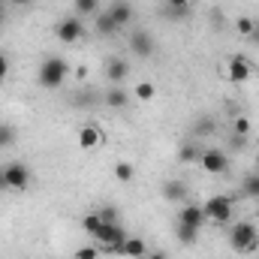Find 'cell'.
<instances>
[{
  "instance_id": "cell-26",
  "label": "cell",
  "mask_w": 259,
  "mask_h": 259,
  "mask_svg": "<svg viewBox=\"0 0 259 259\" xmlns=\"http://www.w3.org/2000/svg\"><path fill=\"white\" fill-rule=\"evenodd\" d=\"M214 133V121L211 118H199L193 124V136H211Z\"/></svg>"
},
{
  "instance_id": "cell-38",
  "label": "cell",
  "mask_w": 259,
  "mask_h": 259,
  "mask_svg": "<svg viewBox=\"0 0 259 259\" xmlns=\"http://www.w3.org/2000/svg\"><path fill=\"white\" fill-rule=\"evenodd\" d=\"M0 190H6V178H3V166H0Z\"/></svg>"
},
{
  "instance_id": "cell-24",
  "label": "cell",
  "mask_w": 259,
  "mask_h": 259,
  "mask_svg": "<svg viewBox=\"0 0 259 259\" xmlns=\"http://www.w3.org/2000/svg\"><path fill=\"white\" fill-rule=\"evenodd\" d=\"M235 30H238L241 36H247V39H250V33L256 30V21H253V18H247V15H241V18L235 21Z\"/></svg>"
},
{
  "instance_id": "cell-4",
  "label": "cell",
  "mask_w": 259,
  "mask_h": 259,
  "mask_svg": "<svg viewBox=\"0 0 259 259\" xmlns=\"http://www.w3.org/2000/svg\"><path fill=\"white\" fill-rule=\"evenodd\" d=\"M3 178H6V190H27L33 175H30L27 163L12 160V163H6V166H3Z\"/></svg>"
},
{
  "instance_id": "cell-3",
  "label": "cell",
  "mask_w": 259,
  "mask_h": 259,
  "mask_svg": "<svg viewBox=\"0 0 259 259\" xmlns=\"http://www.w3.org/2000/svg\"><path fill=\"white\" fill-rule=\"evenodd\" d=\"M199 166H202V172H208V175H226V172H229V154L220 151V148H205V151L199 154Z\"/></svg>"
},
{
  "instance_id": "cell-25",
  "label": "cell",
  "mask_w": 259,
  "mask_h": 259,
  "mask_svg": "<svg viewBox=\"0 0 259 259\" xmlns=\"http://www.w3.org/2000/svg\"><path fill=\"white\" fill-rule=\"evenodd\" d=\"M232 133H235V136H250V118H247V115H238V118L232 121Z\"/></svg>"
},
{
  "instance_id": "cell-12",
  "label": "cell",
  "mask_w": 259,
  "mask_h": 259,
  "mask_svg": "<svg viewBox=\"0 0 259 259\" xmlns=\"http://www.w3.org/2000/svg\"><path fill=\"white\" fill-rule=\"evenodd\" d=\"M187 184L181 181V178H169L166 184H163V196L169 199V202H187Z\"/></svg>"
},
{
  "instance_id": "cell-19",
  "label": "cell",
  "mask_w": 259,
  "mask_h": 259,
  "mask_svg": "<svg viewBox=\"0 0 259 259\" xmlns=\"http://www.w3.org/2000/svg\"><path fill=\"white\" fill-rule=\"evenodd\" d=\"M115 178H118L121 184H130V181L136 178V166H133V163H127V160L115 163Z\"/></svg>"
},
{
  "instance_id": "cell-22",
  "label": "cell",
  "mask_w": 259,
  "mask_h": 259,
  "mask_svg": "<svg viewBox=\"0 0 259 259\" xmlns=\"http://www.w3.org/2000/svg\"><path fill=\"white\" fill-rule=\"evenodd\" d=\"M241 193L247 196V199H259V172H253V175H247V178H244Z\"/></svg>"
},
{
  "instance_id": "cell-5",
  "label": "cell",
  "mask_w": 259,
  "mask_h": 259,
  "mask_svg": "<svg viewBox=\"0 0 259 259\" xmlns=\"http://www.w3.org/2000/svg\"><path fill=\"white\" fill-rule=\"evenodd\" d=\"M202 211H205V217L211 220V223H229L232 220V199L229 196H211L205 205H202Z\"/></svg>"
},
{
  "instance_id": "cell-32",
  "label": "cell",
  "mask_w": 259,
  "mask_h": 259,
  "mask_svg": "<svg viewBox=\"0 0 259 259\" xmlns=\"http://www.w3.org/2000/svg\"><path fill=\"white\" fill-rule=\"evenodd\" d=\"M190 9H169V18H187Z\"/></svg>"
},
{
  "instance_id": "cell-40",
  "label": "cell",
  "mask_w": 259,
  "mask_h": 259,
  "mask_svg": "<svg viewBox=\"0 0 259 259\" xmlns=\"http://www.w3.org/2000/svg\"><path fill=\"white\" fill-rule=\"evenodd\" d=\"M0 3H3V0H0Z\"/></svg>"
},
{
  "instance_id": "cell-7",
  "label": "cell",
  "mask_w": 259,
  "mask_h": 259,
  "mask_svg": "<svg viewBox=\"0 0 259 259\" xmlns=\"http://www.w3.org/2000/svg\"><path fill=\"white\" fill-rule=\"evenodd\" d=\"M226 75H229V81L244 84V81H250V75H253V64H250L244 55H232L229 64H226Z\"/></svg>"
},
{
  "instance_id": "cell-8",
  "label": "cell",
  "mask_w": 259,
  "mask_h": 259,
  "mask_svg": "<svg viewBox=\"0 0 259 259\" xmlns=\"http://www.w3.org/2000/svg\"><path fill=\"white\" fill-rule=\"evenodd\" d=\"M154 36L148 33V30H133L130 33V52L136 55V58H151L154 55Z\"/></svg>"
},
{
  "instance_id": "cell-20",
  "label": "cell",
  "mask_w": 259,
  "mask_h": 259,
  "mask_svg": "<svg viewBox=\"0 0 259 259\" xmlns=\"http://www.w3.org/2000/svg\"><path fill=\"white\" fill-rule=\"evenodd\" d=\"M72 6H75V15H78V18L100 12V0H72Z\"/></svg>"
},
{
  "instance_id": "cell-28",
  "label": "cell",
  "mask_w": 259,
  "mask_h": 259,
  "mask_svg": "<svg viewBox=\"0 0 259 259\" xmlns=\"http://www.w3.org/2000/svg\"><path fill=\"white\" fill-rule=\"evenodd\" d=\"M100 217H103V223H118V208L115 205H106L103 211H97Z\"/></svg>"
},
{
  "instance_id": "cell-10",
  "label": "cell",
  "mask_w": 259,
  "mask_h": 259,
  "mask_svg": "<svg viewBox=\"0 0 259 259\" xmlns=\"http://www.w3.org/2000/svg\"><path fill=\"white\" fill-rule=\"evenodd\" d=\"M130 75V64L124 58H106V81H112V84H118V81H124Z\"/></svg>"
},
{
  "instance_id": "cell-11",
  "label": "cell",
  "mask_w": 259,
  "mask_h": 259,
  "mask_svg": "<svg viewBox=\"0 0 259 259\" xmlns=\"http://www.w3.org/2000/svg\"><path fill=\"white\" fill-rule=\"evenodd\" d=\"M100 142H103V130L97 127V124H84V127L78 130V148L81 151H94Z\"/></svg>"
},
{
  "instance_id": "cell-27",
  "label": "cell",
  "mask_w": 259,
  "mask_h": 259,
  "mask_svg": "<svg viewBox=\"0 0 259 259\" xmlns=\"http://www.w3.org/2000/svg\"><path fill=\"white\" fill-rule=\"evenodd\" d=\"M15 142V130L6 127V124H0V148H9Z\"/></svg>"
},
{
  "instance_id": "cell-6",
  "label": "cell",
  "mask_w": 259,
  "mask_h": 259,
  "mask_svg": "<svg viewBox=\"0 0 259 259\" xmlns=\"http://www.w3.org/2000/svg\"><path fill=\"white\" fill-rule=\"evenodd\" d=\"M55 36L64 42V46H72V42H78L81 36H84V21L78 18V15H66L58 21V27H55Z\"/></svg>"
},
{
  "instance_id": "cell-34",
  "label": "cell",
  "mask_w": 259,
  "mask_h": 259,
  "mask_svg": "<svg viewBox=\"0 0 259 259\" xmlns=\"http://www.w3.org/2000/svg\"><path fill=\"white\" fill-rule=\"evenodd\" d=\"M75 78H78V81H84V78H88V69H84V66H78V69H75Z\"/></svg>"
},
{
  "instance_id": "cell-2",
  "label": "cell",
  "mask_w": 259,
  "mask_h": 259,
  "mask_svg": "<svg viewBox=\"0 0 259 259\" xmlns=\"http://www.w3.org/2000/svg\"><path fill=\"white\" fill-rule=\"evenodd\" d=\"M229 244L235 253H256L259 250V232L250 220H241L229 229Z\"/></svg>"
},
{
  "instance_id": "cell-9",
  "label": "cell",
  "mask_w": 259,
  "mask_h": 259,
  "mask_svg": "<svg viewBox=\"0 0 259 259\" xmlns=\"http://www.w3.org/2000/svg\"><path fill=\"white\" fill-rule=\"evenodd\" d=\"M178 223H181V226H190V229H202V226L208 223V217H205L202 205H190V202H184L181 211H178Z\"/></svg>"
},
{
  "instance_id": "cell-31",
  "label": "cell",
  "mask_w": 259,
  "mask_h": 259,
  "mask_svg": "<svg viewBox=\"0 0 259 259\" xmlns=\"http://www.w3.org/2000/svg\"><path fill=\"white\" fill-rule=\"evenodd\" d=\"M169 9H190V0H166Z\"/></svg>"
},
{
  "instance_id": "cell-1",
  "label": "cell",
  "mask_w": 259,
  "mask_h": 259,
  "mask_svg": "<svg viewBox=\"0 0 259 259\" xmlns=\"http://www.w3.org/2000/svg\"><path fill=\"white\" fill-rule=\"evenodd\" d=\"M66 75H69V64H66V58L52 55V58H46V61L39 64L36 81H39L42 91H58V88L66 81Z\"/></svg>"
},
{
  "instance_id": "cell-33",
  "label": "cell",
  "mask_w": 259,
  "mask_h": 259,
  "mask_svg": "<svg viewBox=\"0 0 259 259\" xmlns=\"http://www.w3.org/2000/svg\"><path fill=\"white\" fill-rule=\"evenodd\" d=\"M145 259H169V256H166L163 250H151V253H148V256H145Z\"/></svg>"
},
{
  "instance_id": "cell-37",
  "label": "cell",
  "mask_w": 259,
  "mask_h": 259,
  "mask_svg": "<svg viewBox=\"0 0 259 259\" xmlns=\"http://www.w3.org/2000/svg\"><path fill=\"white\" fill-rule=\"evenodd\" d=\"M250 42H259V24H256V30L250 33Z\"/></svg>"
},
{
  "instance_id": "cell-13",
  "label": "cell",
  "mask_w": 259,
  "mask_h": 259,
  "mask_svg": "<svg viewBox=\"0 0 259 259\" xmlns=\"http://www.w3.org/2000/svg\"><path fill=\"white\" fill-rule=\"evenodd\" d=\"M148 253H151L148 244L142 238H136V235H130L127 241H124V247H121V256H130V259H145Z\"/></svg>"
},
{
  "instance_id": "cell-30",
  "label": "cell",
  "mask_w": 259,
  "mask_h": 259,
  "mask_svg": "<svg viewBox=\"0 0 259 259\" xmlns=\"http://www.w3.org/2000/svg\"><path fill=\"white\" fill-rule=\"evenodd\" d=\"M6 75H9V55H3V52H0V81H3Z\"/></svg>"
},
{
  "instance_id": "cell-17",
  "label": "cell",
  "mask_w": 259,
  "mask_h": 259,
  "mask_svg": "<svg viewBox=\"0 0 259 259\" xmlns=\"http://www.w3.org/2000/svg\"><path fill=\"white\" fill-rule=\"evenodd\" d=\"M133 97H136L139 103H151V100L157 97V88H154V81H139V84L133 88Z\"/></svg>"
},
{
  "instance_id": "cell-39",
  "label": "cell",
  "mask_w": 259,
  "mask_h": 259,
  "mask_svg": "<svg viewBox=\"0 0 259 259\" xmlns=\"http://www.w3.org/2000/svg\"><path fill=\"white\" fill-rule=\"evenodd\" d=\"M256 166H259V151H256Z\"/></svg>"
},
{
  "instance_id": "cell-18",
  "label": "cell",
  "mask_w": 259,
  "mask_h": 259,
  "mask_svg": "<svg viewBox=\"0 0 259 259\" xmlns=\"http://www.w3.org/2000/svg\"><path fill=\"white\" fill-rule=\"evenodd\" d=\"M199 154H202V148L196 142H187L178 148V163H199Z\"/></svg>"
},
{
  "instance_id": "cell-35",
  "label": "cell",
  "mask_w": 259,
  "mask_h": 259,
  "mask_svg": "<svg viewBox=\"0 0 259 259\" xmlns=\"http://www.w3.org/2000/svg\"><path fill=\"white\" fill-rule=\"evenodd\" d=\"M232 148H244V136H232Z\"/></svg>"
},
{
  "instance_id": "cell-14",
  "label": "cell",
  "mask_w": 259,
  "mask_h": 259,
  "mask_svg": "<svg viewBox=\"0 0 259 259\" xmlns=\"http://www.w3.org/2000/svg\"><path fill=\"white\" fill-rule=\"evenodd\" d=\"M109 15L115 18V24H118V27H127L130 21H133V6H130L127 0H118V3H112V6H109Z\"/></svg>"
},
{
  "instance_id": "cell-23",
  "label": "cell",
  "mask_w": 259,
  "mask_h": 259,
  "mask_svg": "<svg viewBox=\"0 0 259 259\" xmlns=\"http://www.w3.org/2000/svg\"><path fill=\"white\" fill-rule=\"evenodd\" d=\"M100 226H103V217H100V214H84V217H81V229H84L88 235H97Z\"/></svg>"
},
{
  "instance_id": "cell-15",
  "label": "cell",
  "mask_w": 259,
  "mask_h": 259,
  "mask_svg": "<svg viewBox=\"0 0 259 259\" xmlns=\"http://www.w3.org/2000/svg\"><path fill=\"white\" fill-rule=\"evenodd\" d=\"M103 103H106L109 109H127V106H130V94L124 91V88H118V84H115V88H109V91H106Z\"/></svg>"
},
{
  "instance_id": "cell-16",
  "label": "cell",
  "mask_w": 259,
  "mask_h": 259,
  "mask_svg": "<svg viewBox=\"0 0 259 259\" xmlns=\"http://www.w3.org/2000/svg\"><path fill=\"white\" fill-rule=\"evenodd\" d=\"M118 24H115V18L109 15V9L106 12H97V33L100 36H118Z\"/></svg>"
},
{
  "instance_id": "cell-36",
  "label": "cell",
  "mask_w": 259,
  "mask_h": 259,
  "mask_svg": "<svg viewBox=\"0 0 259 259\" xmlns=\"http://www.w3.org/2000/svg\"><path fill=\"white\" fill-rule=\"evenodd\" d=\"M9 3H12V6H33L36 0H9Z\"/></svg>"
},
{
  "instance_id": "cell-21",
  "label": "cell",
  "mask_w": 259,
  "mask_h": 259,
  "mask_svg": "<svg viewBox=\"0 0 259 259\" xmlns=\"http://www.w3.org/2000/svg\"><path fill=\"white\" fill-rule=\"evenodd\" d=\"M175 238H178V244H196V238H199V229H190V226H175Z\"/></svg>"
},
{
  "instance_id": "cell-29",
  "label": "cell",
  "mask_w": 259,
  "mask_h": 259,
  "mask_svg": "<svg viewBox=\"0 0 259 259\" xmlns=\"http://www.w3.org/2000/svg\"><path fill=\"white\" fill-rule=\"evenodd\" d=\"M97 256H100V247L97 244H88V247L75 250V259H97Z\"/></svg>"
}]
</instances>
